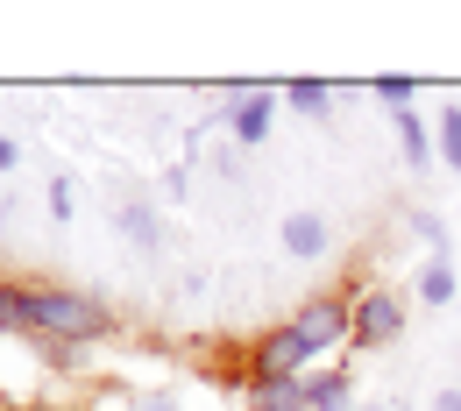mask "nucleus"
<instances>
[{
    "mask_svg": "<svg viewBox=\"0 0 461 411\" xmlns=\"http://www.w3.org/2000/svg\"><path fill=\"white\" fill-rule=\"evenodd\" d=\"M29 319H36V341L43 348H100L114 334V312L100 291H78V284H29Z\"/></svg>",
    "mask_w": 461,
    "mask_h": 411,
    "instance_id": "obj_1",
    "label": "nucleus"
},
{
    "mask_svg": "<svg viewBox=\"0 0 461 411\" xmlns=\"http://www.w3.org/2000/svg\"><path fill=\"white\" fill-rule=\"evenodd\" d=\"M348 312H355V341H348V348H391V341L404 334V319H411L404 291H391V284L348 291Z\"/></svg>",
    "mask_w": 461,
    "mask_h": 411,
    "instance_id": "obj_4",
    "label": "nucleus"
},
{
    "mask_svg": "<svg viewBox=\"0 0 461 411\" xmlns=\"http://www.w3.org/2000/svg\"><path fill=\"white\" fill-rule=\"evenodd\" d=\"M305 411H355V376L348 369H312L305 376Z\"/></svg>",
    "mask_w": 461,
    "mask_h": 411,
    "instance_id": "obj_9",
    "label": "nucleus"
},
{
    "mask_svg": "<svg viewBox=\"0 0 461 411\" xmlns=\"http://www.w3.org/2000/svg\"><path fill=\"white\" fill-rule=\"evenodd\" d=\"M433 411H461V390H433Z\"/></svg>",
    "mask_w": 461,
    "mask_h": 411,
    "instance_id": "obj_20",
    "label": "nucleus"
},
{
    "mask_svg": "<svg viewBox=\"0 0 461 411\" xmlns=\"http://www.w3.org/2000/svg\"><path fill=\"white\" fill-rule=\"evenodd\" d=\"M369 93H376V100H391V114H404V107L419 100V78H398V71H384V78H369Z\"/></svg>",
    "mask_w": 461,
    "mask_h": 411,
    "instance_id": "obj_15",
    "label": "nucleus"
},
{
    "mask_svg": "<svg viewBox=\"0 0 461 411\" xmlns=\"http://www.w3.org/2000/svg\"><path fill=\"white\" fill-rule=\"evenodd\" d=\"M291 326H298V341L312 348V362L341 354L348 341H355V312H348V291H312V298H298Z\"/></svg>",
    "mask_w": 461,
    "mask_h": 411,
    "instance_id": "obj_3",
    "label": "nucleus"
},
{
    "mask_svg": "<svg viewBox=\"0 0 461 411\" xmlns=\"http://www.w3.org/2000/svg\"><path fill=\"white\" fill-rule=\"evenodd\" d=\"M14 164H22V149H14L7 135H0V171H14Z\"/></svg>",
    "mask_w": 461,
    "mask_h": 411,
    "instance_id": "obj_21",
    "label": "nucleus"
},
{
    "mask_svg": "<svg viewBox=\"0 0 461 411\" xmlns=\"http://www.w3.org/2000/svg\"><path fill=\"white\" fill-rule=\"evenodd\" d=\"M114 228L128 235V248H142V255H157V248H164V213H157L149 199H128V206L114 213Z\"/></svg>",
    "mask_w": 461,
    "mask_h": 411,
    "instance_id": "obj_8",
    "label": "nucleus"
},
{
    "mask_svg": "<svg viewBox=\"0 0 461 411\" xmlns=\"http://www.w3.org/2000/svg\"><path fill=\"white\" fill-rule=\"evenodd\" d=\"M411 235L426 241V255H447V220L440 213H411Z\"/></svg>",
    "mask_w": 461,
    "mask_h": 411,
    "instance_id": "obj_16",
    "label": "nucleus"
},
{
    "mask_svg": "<svg viewBox=\"0 0 461 411\" xmlns=\"http://www.w3.org/2000/svg\"><path fill=\"white\" fill-rule=\"evenodd\" d=\"M320 362H312V348L298 341V326L291 319H277V326H263L256 334V348H249V390H277V383H298V376H312Z\"/></svg>",
    "mask_w": 461,
    "mask_h": 411,
    "instance_id": "obj_2",
    "label": "nucleus"
},
{
    "mask_svg": "<svg viewBox=\"0 0 461 411\" xmlns=\"http://www.w3.org/2000/svg\"><path fill=\"white\" fill-rule=\"evenodd\" d=\"M277 85H234L228 93V135H234V149H263L270 142V128H277Z\"/></svg>",
    "mask_w": 461,
    "mask_h": 411,
    "instance_id": "obj_5",
    "label": "nucleus"
},
{
    "mask_svg": "<svg viewBox=\"0 0 461 411\" xmlns=\"http://www.w3.org/2000/svg\"><path fill=\"white\" fill-rule=\"evenodd\" d=\"M277 241H285V255H298V263H320L334 248V220L327 213H291L285 228H277Z\"/></svg>",
    "mask_w": 461,
    "mask_h": 411,
    "instance_id": "obj_6",
    "label": "nucleus"
},
{
    "mask_svg": "<svg viewBox=\"0 0 461 411\" xmlns=\"http://www.w3.org/2000/svg\"><path fill=\"white\" fill-rule=\"evenodd\" d=\"M185 192H192V164H171L164 171V199H185Z\"/></svg>",
    "mask_w": 461,
    "mask_h": 411,
    "instance_id": "obj_18",
    "label": "nucleus"
},
{
    "mask_svg": "<svg viewBox=\"0 0 461 411\" xmlns=\"http://www.w3.org/2000/svg\"><path fill=\"white\" fill-rule=\"evenodd\" d=\"M249 411H305V376L298 383H277V390H241Z\"/></svg>",
    "mask_w": 461,
    "mask_h": 411,
    "instance_id": "obj_14",
    "label": "nucleus"
},
{
    "mask_svg": "<svg viewBox=\"0 0 461 411\" xmlns=\"http://www.w3.org/2000/svg\"><path fill=\"white\" fill-rule=\"evenodd\" d=\"M43 206H50V220H71V213H78V184H71V177H50Z\"/></svg>",
    "mask_w": 461,
    "mask_h": 411,
    "instance_id": "obj_17",
    "label": "nucleus"
},
{
    "mask_svg": "<svg viewBox=\"0 0 461 411\" xmlns=\"http://www.w3.org/2000/svg\"><path fill=\"white\" fill-rule=\"evenodd\" d=\"M355 411H391V405H355Z\"/></svg>",
    "mask_w": 461,
    "mask_h": 411,
    "instance_id": "obj_23",
    "label": "nucleus"
},
{
    "mask_svg": "<svg viewBox=\"0 0 461 411\" xmlns=\"http://www.w3.org/2000/svg\"><path fill=\"white\" fill-rule=\"evenodd\" d=\"M433 142H440V164L461 177V107H440V114H433Z\"/></svg>",
    "mask_w": 461,
    "mask_h": 411,
    "instance_id": "obj_13",
    "label": "nucleus"
},
{
    "mask_svg": "<svg viewBox=\"0 0 461 411\" xmlns=\"http://www.w3.org/2000/svg\"><path fill=\"white\" fill-rule=\"evenodd\" d=\"M391 121H398V149H404V164H411V171H433V164H440L433 121L419 114V107H404V114H391Z\"/></svg>",
    "mask_w": 461,
    "mask_h": 411,
    "instance_id": "obj_7",
    "label": "nucleus"
},
{
    "mask_svg": "<svg viewBox=\"0 0 461 411\" xmlns=\"http://www.w3.org/2000/svg\"><path fill=\"white\" fill-rule=\"evenodd\" d=\"M0 411H58V405H0Z\"/></svg>",
    "mask_w": 461,
    "mask_h": 411,
    "instance_id": "obj_22",
    "label": "nucleus"
},
{
    "mask_svg": "<svg viewBox=\"0 0 461 411\" xmlns=\"http://www.w3.org/2000/svg\"><path fill=\"white\" fill-rule=\"evenodd\" d=\"M128 411H177V398H171V390H142Z\"/></svg>",
    "mask_w": 461,
    "mask_h": 411,
    "instance_id": "obj_19",
    "label": "nucleus"
},
{
    "mask_svg": "<svg viewBox=\"0 0 461 411\" xmlns=\"http://www.w3.org/2000/svg\"><path fill=\"white\" fill-rule=\"evenodd\" d=\"M411 291H419V305H455V291H461L455 263H447V255H426V263L411 270Z\"/></svg>",
    "mask_w": 461,
    "mask_h": 411,
    "instance_id": "obj_10",
    "label": "nucleus"
},
{
    "mask_svg": "<svg viewBox=\"0 0 461 411\" xmlns=\"http://www.w3.org/2000/svg\"><path fill=\"white\" fill-rule=\"evenodd\" d=\"M0 334H7V341H14V334H22V341H36V319H29V284H22V277H0Z\"/></svg>",
    "mask_w": 461,
    "mask_h": 411,
    "instance_id": "obj_11",
    "label": "nucleus"
},
{
    "mask_svg": "<svg viewBox=\"0 0 461 411\" xmlns=\"http://www.w3.org/2000/svg\"><path fill=\"white\" fill-rule=\"evenodd\" d=\"M277 100H285V107H298L305 121L334 114V85H327V78H285V85H277Z\"/></svg>",
    "mask_w": 461,
    "mask_h": 411,
    "instance_id": "obj_12",
    "label": "nucleus"
}]
</instances>
